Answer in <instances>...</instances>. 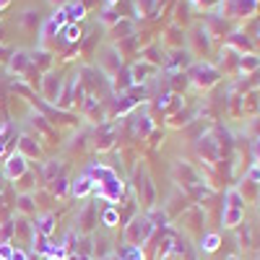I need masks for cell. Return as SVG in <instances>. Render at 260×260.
<instances>
[{
    "instance_id": "1",
    "label": "cell",
    "mask_w": 260,
    "mask_h": 260,
    "mask_svg": "<svg viewBox=\"0 0 260 260\" xmlns=\"http://www.w3.org/2000/svg\"><path fill=\"white\" fill-rule=\"evenodd\" d=\"M94 172H96V180H99V182H94V185H99V198L110 201V203L117 201L120 195H122V182H120V177L115 175L110 167H96Z\"/></svg>"
},
{
    "instance_id": "2",
    "label": "cell",
    "mask_w": 260,
    "mask_h": 260,
    "mask_svg": "<svg viewBox=\"0 0 260 260\" xmlns=\"http://www.w3.org/2000/svg\"><path fill=\"white\" fill-rule=\"evenodd\" d=\"M151 232H154V224H151V219H148V216H138L136 221H130V224L125 226V242H127V247L143 245L148 237H151Z\"/></svg>"
},
{
    "instance_id": "3",
    "label": "cell",
    "mask_w": 260,
    "mask_h": 260,
    "mask_svg": "<svg viewBox=\"0 0 260 260\" xmlns=\"http://www.w3.org/2000/svg\"><path fill=\"white\" fill-rule=\"evenodd\" d=\"M29 172V161H26V156L21 154V151H13V154L6 159V167H3V175L8 177V180H21Z\"/></svg>"
},
{
    "instance_id": "4",
    "label": "cell",
    "mask_w": 260,
    "mask_h": 260,
    "mask_svg": "<svg viewBox=\"0 0 260 260\" xmlns=\"http://www.w3.org/2000/svg\"><path fill=\"white\" fill-rule=\"evenodd\" d=\"M120 65H122V57H120V52L115 47H104L102 50V68L107 73H117Z\"/></svg>"
},
{
    "instance_id": "5",
    "label": "cell",
    "mask_w": 260,
    "mask_h": 260,
    "mask_svg": "<svg viewBox=\"0 0 260 260\" xmlns=\"http://www.w3.org/2000/svg\"><path fill=\"white\" fill-rule=\"evenodd\" d=\"M55 226H57V219H55V213H39L37 216V224H34V232L37 234H42V237H52V232H55Z\"/></svg>"
},
{
    "instance_id": "6",
    "label": "cell",
    "mask_w": 260,
    "mask_h": 260,
    "mask_svg": "<svg viewBox=\"0 0 260 260\" xmlns=\"http://www.w3.org/2000/svg\"><path fill=\"white\" fill-rule=\"evenodd\" d=\"M45 99L47 102H60V89H62V78L60 76H47L45 78Z\"/></svg>"
},
{
    "instance_id": "7",
    "label": "cell",
    "mask_w": 260,
    "mask_h": 260,
    "mask_svg": "<svg viewBox=\"0 0 260 260\" xmlns=\"http://www.w3.org/2000/svg\"><path fill=\"white\" fill-rule=\"evenodd\" d=\"M94 187H96V185H94V177L83 175V177H78V180L71 185V192L76 195V198H86V195H89Z\"/></svg>"
},
{
    "instance_id": "8",
    "label": "cell",
    "mask_w": 260,
    "mask_h": 260,
    "mask_svg": "<svg viewBox=\"0 0 260 260\" xmlns=\"http://www.w3.org/2000/svg\"><path fill=\"white\" fill-rule=\"evenodd\" d=\"M31 62H34V60L29 57V52L18 50V52H13V57H11V71H16V73H24Z\"/></svg>"
},
{
    "instance_id": "9",
    "label": "cell",
    "mask_w": 260,
    "mask_h": 260,
    "mask_svg": "<svg viewBox=\"0 0 260 260\" xmlns=\"http://www.w3.org/2000/svg\"><path fill=\"white\" fill-rule=\"evenodd\" d=\"M154 71H156V65H154V62H148V60H143V62L133 65L130 76H133V83H141V81H146V76H148V73H154Z\"/></svg>"
},
{
    "instance_id": "10",
    "label": "cell",
    "mask_w": 260,
    "mask_h": 260,
    "mask_svg": "<svg viewBox=\"0 0 260 260\" xmlns=\"http://www.w3.org/2000/svg\"><path fill=\"white\" fill-rule=\"evenodd\" d=\"M18 151L24 154L26 159H34V156H39V143L34 141V138H29V136H24L18 141Z\"/></svg>"
},
{
    "instance_id": "11",
    "label": "cell",
    "mask_w": 260,
    "mask_h": 260,
    "mask_svg": "<svg viewBox=\"0 0 260 260\" xmlns=\"http://www.w3.org/2000/svg\"><path fill=\"white\" fill-rule=\"evenodd\" d=\"M16 208H18L21 213H34V211H37L34 195H31V192H24V195H18V203H16Z\"/></svg>"
},
{
    "instance_id": "12",
    "label": "cell",
    "mask_w": 260,
    "mask_h": 260,
    "mask_svg": "<svg viewBox=\"0 0 260 260\" xmlns=\"http://www.w3.org/2000/svg\"><path fill=\"white\" fill-rule=\"evenodd\" d=\"M65 16L76 24V21H81L86 16V6L83 3H65Z\"/></svg>"
},
{
    "instance_id": "13",
    "label": "cell",
    "mask_w": 260,
    "mask_h": 260,
    "mask_svg": "<svg viewBox=\"0 0 260 260\" xmlns=\"http://www.w3.org/2000/svg\"><path fill=\"white\" fill-rule=\"evenodd\" d=\"M102 224H104V226H117V224H120V213H117L115 206L104 208V213H102Z\"/></svg>"
},
{
    "instance_id": "14",
    "label": "cell",
    "mask_w": 260,
    "mask_h": 260,
    "mask_svg": "<svg viewBox=\"0 0 260 260\" xmlns=\"http://www.w3.org/2000/svg\"><path fill=\"white\" fill-rule=\"evenodd\" d=\"M242 221V208H226L224 211V224L226 226H237Z\"/></svg>"
},
{
    "instance_id": "15",
    "label": "cell",
    "mask_w": 260,
    "mask_h": 260,
    "mask_svg": "<svg viewBox=\"0 0 260 260\" xmlns=\"http://www.w3.org/2000/svg\"><path fill=\"white\" fill-rule=\"evenodd\" d=\"M62 39L71 42V45H73V42H81V29H78V24H68V26H65V29H62Z\"/></svg>"
},
{
    "instance_id": "16",
    "label": "cell",
    "mask_w": 260,
    "mask_h": 260,
    "mask_svg": "<svg viewBox=\"0 0 260 260\" xmlns=\"http://www.w3.org/2000/svg\"><path fill=\"white\" fill-rule=\"evenodd\" d=\"M219 242H221V240H219V234H208L206 240H203V247H206L208 252H213L216 247H219Z\"/></svg>"
},
{
    "instance_id": "17",
    "label": "cell",
    "mask_w": 260,
    "mask_h": 260,
    "mask_svg": "<svg viewBox=\"0 0 260 260\" xmlns=\"http://www.w3.org/2000/svg\"><path fill=\"white\" fill-rule=\"evenodd\" d=\"M125 260H143L141 247H127V250H125Z\"/></svg>"
},
{
    "instance_id": "18",
    "label": "cell",
    "mask_w": 260,
    "mask_h": 260,
    "mask_svg": "<svg viewBox=\"0 0 260 260\" xmlns=\"http://www.w3.org/2000/svg\"><path fill=\"white\" fill-rule=\"evenodd\" d=\"M11 260H29V252L13 245V255H11Z\"/></svg>"
},
{
    "instance_id": "19",
    "label": "cell",
    "mask_w": 260,
    "mask_h": 260,
    "mask_svg": "<svg viewBox=\"0 0 260 260\" xmlns=\"http://www.w3.org/2000/svg\"><path fill=\"white\" fill-rule=\"evenodd\" d=\"M55 195H65V190H68V180H55Z\"/></svg>"
},
{
    "instance_id": "20",
    "label": "cell",
    "mask_w": 260,
    "mask_h": 260,
    "mask_svg": "<svg viewBox=\"0 0 260 260\" xmlns=\"http://www.w3.org/2000/svg\"><path fill=\"white\" fill-rule=\"evenodd\" d=\"M247 177H250V182H260V161L250 169V175H247Z\"/></svg>"
},
{
    "instance_id": "21",
    "label": "cell",
    "mask_w": 260,
    "mask_h": 260,
    "mask_svg": "<svg viewBox=\"0 0 260 260\" xmlns=\"http://www.w3.org/2000/svg\"><path fill=\"white\" fill-rule=\"evenodd\" d=\"M141 3H143V13H146V11L151 8V3H154V0H136V6H141Z\"/></svg>"
},
{
    "instance_id": "22",
    "label": "cell",
    "mask_w": 260,
    "mask_h": 260,
    "mask_svg": "<svg viewBox=\"0 0 260 260\" xmlns=\"http://www.w3.org/2000/svg\"><path fill=\"white\" fill-rule=\"evenodd\" d=\"M50 3H52V6H65L68 0H50Z\"/></svg>"
},
{
    "instance_id": "23",
    "label": "cell",
    "mask_w": 260,
    "mask_h": 260,
    "mask_svg": "<svg viewBox=\"0 0 260 260\" xmlns=\"http://www.w3.org/2000/svg\"><path fill=\"white\" fill-rule=\"evenodd\" d=\"M71 260H89V257H86V255H73Z\"/></svg>"
},
{
    "instance_id": "24",
    "label": "cell",
    "mask_w": 260,
    "mask_h": 260,
    "mask_svg": "<svg viewBox=\"0 0 260 260\" xmlns=\"http://www.w3.org/2000/svg\"><path fill=\"white\" fill-rule=\"evenodd\" d=\"M8 3H11V0H0V11H3V8H6Z\"/></svg>"
},
{
    "instance_id": "25",
    "label": "cell",
    "mask_w": 260,
    "mask_h": 260,
    "mask_svg": "<svg viewBox=\"0 0 260 260\" xmlns=\"http://www.w3.org/2000/svg\"><path fill=\"white\" fill-rule=\"evenodd\" d=\"M117 3V0H107V6H115Z\"/></svg>"
},
{
    "instance_id": "26",
    "label": "cell",
    "mask_w": 260,
    "mask_h": 260,
    "mask_svg": "<svg viewBox=\"0 0 260 260\" xmlns=\"http://www.w3.org/2000/svg\"><path fill=\"white\" fill-rule=\"evenodd\" d=\"M8 260H11V257H8Z\"/></svg>"
}]
</instances>
